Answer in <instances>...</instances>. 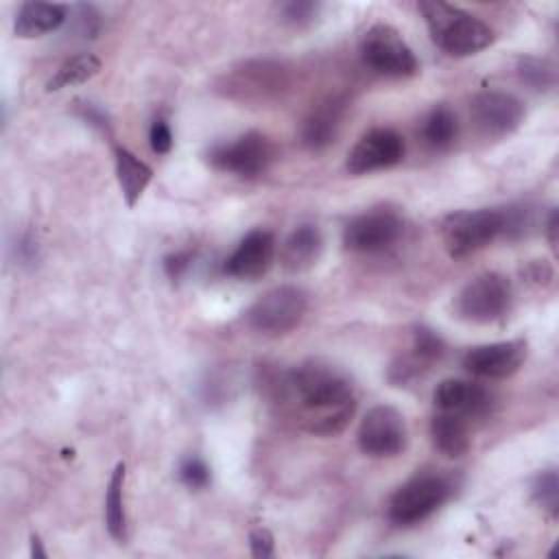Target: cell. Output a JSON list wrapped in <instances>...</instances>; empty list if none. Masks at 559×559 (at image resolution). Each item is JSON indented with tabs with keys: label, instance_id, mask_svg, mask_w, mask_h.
Listing matches in <instances>:
<instances>
[{
	"label": "cell",
	"instance_id": "1",
	"mask_svg": "<svg viewBox=\"0 0 559 559\" xmlns=\"http://www.w3.org/2000/svg\"><path fill=\"white\" fill-rule=\"evenodd\" d=\"M299 411L301 428L317 437L341 435L354 417L356 395L345 371L325 360H306L288 376Z\"/></svg>",
	"mask_w": 559,
	"mask_h": 559
},
{
	"label": "cell",
	"instance_id": "2",
	"mask_svg": "<svg viewBox=\"0 0 559 559\" xmlns=\"http://www.w3.org/2000/svg\"><path fill=\"white\" fill-rule=\"evenodd\" d=\"M419 11L426 20L432 41L450 57H472L489 48L496 39V33L487 22L454 4L441 0H424L419 2Z\"/></svg>",
	"mask_w": 559,
	"mask_h": 559
},
{
	"label": "cell",
	"instance_id": "3",
	"mask_svg": "<svg viewBox=\"0 0 559 559\" xmlns=\"http://www.w3.org/2000/svg\"><path fill=\"white\" fill-rule=\"evenodd\" d=\"M504 236L502 207L452 212L441 223V240L450 258H467Z\"/></svg>",
	"mask_w": 559,
	"mask_h": 559
},
{
	"label": "cell",
	"instance_id": "4",
	"mask_svg": "<svg viewBox=\"0 0 559 559\" xmlns=\"http://www.w3.org/2000/svg\"><path fill=\"white\" fill-rule=\"evenodd\" d=\"M452 489V480L443 474H415L391 496L389 520L395 526H415L441 509L450 500Z\"/></svg>",
	"mask_w": 559,
	"mask_h": 559
},
{
	"label": "cell",
	"instance_id": "5",
	"mask_svg": "<svg viewBox=\"0 0 559 559\" xmlns=\"http://www.w3.org/2000/svg\"><path fill=\"white\" fill-rule=\"evenodd\" d=\"M513 306L511 282L496 271L472 277L456 297V314L463 321L487 325L502 321Z\"/></svg>",
	"mask_w": 559,
	"mask_h": 559
},
{
	"label": "cell",
	"instance_id": "6",
	"mask_svg": "<svg viewBox=\"0 0 559 559\" xmlns=\"http://www.w3.org/2000/svg\"><path fill=\"white\" fill-rule=\"evenodd\" d=\"M308 310V295L304 288L282 284L260 295L247 310L251 330L266 336H282L295 330Z\"/></svg>",
	"mask_w": 559,
	"mask_h": 559
},
{
	"label": "cell",
	"instance_id": "7",
	"mask_svg": "<svg viewBox=\"0 0 559 559\" xmlns=\"http://www.w3.org/2000/svg\"><path fill=\"white\" fill-rule=\"evenodd\" d=\"M360 57L369 70L391 79H408L419 72V61L404 37L389 24H373L360 39Z\"/></svg>",
	"mask_w": 559,
	"mask_h": 559
},
{
	"label": "cell",
	"instance_id": "8",
	"mask_svg": "<svg viewBox=\"0 0 559 559\" xmlns=\"http://www.w3.org/2000/svg\"><path fill=\"white\" fill-rule=\"evenodd\" d=\"M275 159V146L258 131H247L229 142H218L207 151V162L221 173L253 179L269 170Z\"/></svg>",
	"mask_w": 559,
	"mask_h": 559
},
{
	"label": "cell",
	"instance_id": "9",
	"mask_svg": "<svg viewBox=\"0 0 559 559\" xmlns=\"http://www.w3.org/2000/svg\"><path fill=\"white\" fill-rule=\"evenodd\" d=\"M358 448L371 459L397 456L408 443V428L404 415L389 404L369 408L358 426Z\"/></svg>",
	"mask_w": 559,
	"mask_h": 559
},
{
	"label": "cell",
	"instance_id": "10",
	"mask_svg": "<svg viewBox=\"0 0 559 559\" xmlns=\"http://www.w3.org/2000/svg\"><path fill=\"white\" fill-rule=\"evenodd\" d=\"M404 231L402 218L393 210L376 207L354 216L343 229V245L354 253H380L393 247Z\"/></svg>",
	"mask_w": 559,
	"mask_h": 559
},
{
	"label": "cell",
	"instance_id": "11",
	"mask_svg": "<svg viewBox=\"0 0 559 559\" xmlns=\"http://www.w3.org/2000/svg\"><path fill=\"white\" fill-rule=\"evenodd\" d=\"M406 144L404 138L386 127L369 129L347 153L345 168L349 175H367L376 170H386L404 159Z\"/></svg>",
	"mask_w": 559,
	"mask_h": 559
},
{
	"label": "cell",
	"instance_id": "12",
	"mask_svg": "<svg viewBox=\"0 0 559 559\" xmlns=\"http://www.w3.org/2000/svg\"><path fill=\"white\" fill-rule=\"evenodd\" d=\"M472 122L489 138H504L524 122V105L504 90H483L469 103Z\"/></svg>",
	"mask_w": 559,
	"mask_h": 559
},
{
	"label": "cell",
	"instance_id": "13",
	"mask_svg": "<svg viewBox=\"0 0 559 559\" xmlns=\"http://www.w3.org/2000/svg\"><path fill=\"white\" fill-rule=\"evenodd\" d=\"M526 358V341H498L487 345H476L463 356V367L478 378L502 380L513 376Z\"/></svg>",
	"mask_w": 559,
	"mask_h": 559
},
{
	"label": "cell",
	"instance_id": "14",
	"mask_svg": "<svg viewBox=\"0 0 559 559\" xmlns=\"http://www.w3.org/2000/svg\"><path fill=\"white\" fill-rule=\"evenodd\" d=\"M275 260V236L269 229H251L225 260V273L238 280L262 277Z\"/></svg>",
	"mask_w": 559,
	"mask_h": 559
},
{
	"label": "cell",
	"instance_id": "15",
	"mask_svg": "<svg viewBox=\"0 0 559 559\" xmlns=\"http://www.w3.org/2000/svg\"><path fill=\"white\" fill-rule=\"evenodd\" d=\"M432 397L439 411L459 415L463 419L483 417L493 406V395L487 386L472 380H459V378L441 380Z\"/></svg>",
	"mask_w": 559,
	"mask_h": 559
},
{
	"label": "cell",
	"instance_id": "16",
	"mask_svg": "<svg viewBox=\"0 0 559 559\" xmlns=\"http://www.w3.org/2000/svg\"><path fill=\"white\" fill-rule=\"evenodd\" d=\"M68 20V7L59 2H24L20 4L13 31L22 39H33L57 31Z\"/></svg>",
	"mask_w": 559,
	"mask_h": 559
},
{
	"label": "cell",
	"instance_id": "17",
	"mask_svg": "<svg viewBox=\"0 0 559 559\" xmlns=\"http://www.w3.org/2000/svg\"><path fill=\"white\" fill-rule=\"evenodd\" d=\"M343 111H345V103L338 98H330L321 103L317 109H312L301 124L304 146H308L310 151H321L330 146L338 133Z\"/></svg>",
	"mask_w": 559,
	"mask_h": 559
},
{
	"label": "cell",
	"instance_id": "18",
	"mask_svg": "<svg viewBox=\"0 0 559 559\" xmlns=\"http://www.w3.org/2000/svg\"><path fill=\"white\" fill-rule=\"evenodd\" d=\"M114 168H116V179L124 197V203L133 207L144 194V190L148 188L153 179V168L120 144L114 146Z\"/></svg>",
	"mask_w": 559,
	"mask_h": 559
},
{
	"label": "cell",
	"instance_id": "19",
	"mask_svg": "<svg viewBox=\"0 0 559 559\" xmlns=\"http://www.w3.org/2000/svg\"><path fill=\"white\" fill-rule=\"evenodd\" d=\"M321 247H323V238H321V231L317 225H312V223L297 225L282 245L280 258H282L284 269H288L293 273L310 269L317 262Z\"/></svg>",
	"mask_w": 559,
	"mask_h": 559
},
{
	"label": "cell",
	"instance_id": "20",
	"mask_svg": "<svg viewBox=\"0 0 559 559\" xmlns=\"http://www.w3.org/2000/svg\"><path fill=\"white\" fill-rule=\"evenodd\" d=\"M430 437H432L435 448L450 459H459V456L467 454V450L472 445L467 419L452 415V413H443V411H439L430 419Z\"/></svg>",
	"mask_w": 559,
	"mask_h": 559
},
{
	"label": "cell",
	"instance_id": "21",
	"mask_svg": "<svg viewBox=\"0 0 559 559\" xmlns=\"http://www.w3.org/2000/svg\"><path fill=\"white\" fill-rule=\"evenodd\" d=\"M459 135L456 114L448 105H437L428 111L421 124V140L432 151H448Z\"/></svg>",
	"mask_w": 559,
	"mask_h": 559
},
{
	"label": "cell",
	"instance_id": "22",
	"mask_svg": "<svg viewBox=\"0 0 559 559\" xmlns=\"http://www.w3.org/2000/svg\"><path fill=\"white\" fill-rule=\"evenodd\" d=\"M124 476H127V465L120 461L116 463L109 476L107 493H105V526L109 535L120 544L127 539V515H124V500H122Z\"/></svg>",
	"mask_w": 559,
	"mask_h": 559
},
{
	"label": "cell",
	"instance_id": "23",
	"mask_svg": "<svg viewBox=\"0 0 559 559\" xmlns=\"http://www.w3.org/2000/svg\"><path fill=\"white\" fill-rule=\"evenodd\" d=\"M100 59L92 52H79L68 57L57 70L55 74L48 79L46 83V92H59L63 87H72V85H81L87 83L90 79H94L100 72Z\"/></svg>",
	"mask_w": 559,
	"mask_h": 559
},
{
	"label": "cell",
	"instance_id": "24",
	"mask_svg": "<svg viewBox=\"0 0 559 559\" xmlns=\"http://www.w3.org/2000/svg\"><path fill=\"white\" fill-rule=\"evenodd\" d=\"M515 72H518L520 81L526 83L535 92H546L557 81L555 66L548 59H539V57H533V55L520 57L518 63H515Z\"/></svg>",
	"mask_w": 559,
	"mask_h": 559
},
{
	"label": "cell",
	"instance_id": "25",
	"mask_svg": "<svg viewBox=\"0 0 559 559\" xmlns=\"http://www.w3.org/2000/svg\"><path fill=\"white\" fill-rule=\"evenodd\" d=\"M531 496H533V502L550 520H555L559 515V478H557V469L548 467V469L537 472L533 483H531Z\"/></svg>",
	"mask_w": 559,
	"mask_h": 559
},
{
	"label": "cell",
	"instance_id": "26",
	"mask_svg": "<svg viewBox=\"0 0 559 559\" xmlns=\"http://www.w3.org/2000/svg\"><path fill=\"white\" fill-rule=\"evenodd\" d=\"M424 369H428L432 362L441 360L445 354V343L443 338L430 330L428 325H417L413 330V343H411V352H408Z\"/></svg>",
	"mask_w": 559,
	"mask_h": 559
},
{
	"label": "cell",
	"instance_id": "27",
	"mask_svg": "<svg viewBox=\"0 0 559 559\" xmlns=\"http://www.w3.org/2000/svg\"><path fill=\"white\" fill-rule=\"evenodd\" d=\"M504 214V240H520L535 231L537 227V212L531 205H507L502 207Z\"/></svg>",
	"mask_w": 559,
	"mask_h": 559
},
{
	"label": "cell",
	"instance_id": "28",
	"mask_svg": "<svg viewBox=\"0 0 559 559\" xmlns=\"http://www.w3.org/2000/svg\"><path fill=\"white\" fill-rule=\"evenodd\" d=\"M319 9H321V4L312 2V0H290V2L280 4V15L284 22H288L293 26H304L317 17Z\"/></svg>",
	"mask_w": 559,
	"mask_h": 559
},
{
	"label": "cell",
	"instance_id": "29",
	"mask_svg": "<svg viewBox=\"0 0 559 559\" xmlns=\"http://www.w3.org/2000/svg\"><path fill=\"white\" fill-rule=\"evenodd\" d=\"M179 480L188 489H203L210 485V467L199 456H188L179 465Z\"/></svg>",
	"mask_w": 559,
	"mask_h": 559
},
{
	"label": "cell",
	"instance_id": "30",
	"mask_svg": "<svg viewBox=\"0 0 559 559\" xmlns=\"http://www.w3.org/2000/svg\"><path fill=\"white\" fill-rule=\"evenodd\" d=\"M72 22H74L76 35H81L83 39L94 37L100 31V13L92 4H79L74 9Z\"/></svg>",
	"mask_w": 559,
	"mask_h": 559
},
{
	"label": "cell",
	"instance_id": "31",
	"mask_svg": "<svg viewBox=\"0 0 559 559\" xmlns=\"http://www.w3.org/2000/svg\"><path fill=\"white\" fill-rule=\"evenodd\" d=\"M148 142L153 153L157 155H166L173 148V131L168 127V122L164 118H155L151 129H148Z\"/></svg>",
	"mask_w": 559,
	"mask_h": 559
},
{
	"label": "cell",
	"instance_id": "32",
	"mask_svg": "<svg viewBox=\"0 0 559 559\" xmlns=\"http://www.w3.org/2000/svg\"><path fill=\"white\" fill-rule=\"evenodd\" d=\"M249 546H251V555L255 559H269L275 555V537L264 526H255L249 533Z\"/></svg>",
	"mask_w": 559,
	"mask_h": 559
},
{
	"label": "cell",
	"instance_id": "33",
	"mask_svg": "<svg viewBox=\"0 0 559 559\" xmlns=\"http://www.w3.org/2000/svg\"><path fill=\"white\" fill-rule=\"evenodd\" d=\"M190 262H192L190 251H175L164 258V271L173 282H177L186 275V271L190 269Z\"/></svg>",
	"mask_w": 559,
	"mask_h": 559
},
{
	"label": "cell",
	"instance_id": "34",
	"mask_svg": "<svg viewBox=\"0 0 559 559\" xmlns=\"http://www.w3.org/2000/svg\"><path fill=\"white\" fill-rule=\"evenodd\" d=\"M79 114L83 116V120H87L90 124L98 127L100 131H109V122H107V116L92 103H85V105H79Z\"/></svg>",
	"mask_w": 559,
	"mask_h": 559
},
{
	"label": "cell",
	"instance_id": "35",
	"mask_svg": "<svg viewBox=\"0 0 559 559\" xmlns=\"http://www.w3.org/2000/svg\"><path fill=\"white\" fill-rule=\"evenodd\" d=\"M557 229H559V214H557V210H550L548 221H546V236H548V242L552 249H557Z\"/></svg>",
	"mask_w": 559,
	"mask_h": 559
},
{
	"label": "cell",
	"instance_id": "36",
	"mask_svg": "<svg viewBox=\"0 0 559 559\" xmlns=\"http://www.w3.org/2000/svg\"><path fill=\"white\" fill-rule=\"evenodd\" d=\"M31 557L35 559H44L46 557V550L41 548V542L37 535H31Z\"/></svg>",
	"mask_w": 559,
	"mask_h": 559
}]
</instances>
